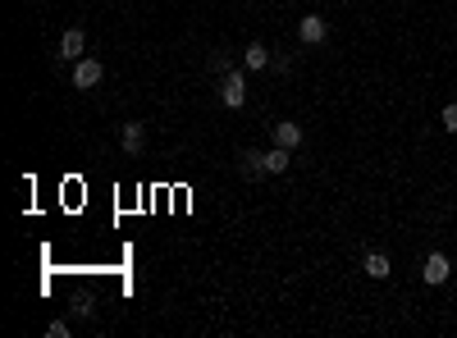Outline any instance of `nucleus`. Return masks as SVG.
<instances>
[{
  "label": "nucleus",
  "instance_id": "2",
  "mask_svg": "<svg viewBox=\"0 0 457 338\" xmlns=\"http://www.w3.org/2000/svg\"><path fill=\"white\" fill-rule=\"evenodd\" d=\"M219 96H224L228 110H242V101H247V83H242V74H224V87H219Z\"/></svg>",
  "mask_w": 457,
  "mask_h": 338
},
{
  "label": "nucleus",
  "instance_id": "1",
  "mask_svg": "<svg viewBox=\"0 0 457 338\" xmlns=\"http://www.w3.org/2000/svg\"><path fill=\"white\" fill-rule=\"evenodd\" d=\"M297 37H302L306 46H320V42H325V37H329V23L320 19V14H306V19L297 23Z\"/></svg>",
  "mask_w": 457,
  "mask_h": 338
},
{
  "label": "nucleus",
  "instance_id": "11",
  "mask_svg": "<svg viewBox=\"0 0 457 338\" xmlns=\"http://www.w3.org/2000/svg\"><path fill=\"white\" fill-rule=\"evenodd\" d=\"M366 274H370V279H389V261H384L380 251H370V256H366Z\"/></svg>",
  "mask_w": 457,
  "mask_h": 338
},
{
  "label": "nucleus",
  "instance_id": "10",
  "mask_svg": "<svg viewBox=\"0 0 457 338\" xmlns=\"http://www.w3.org/2000/svg\"><path fill=\"white\" fill-rule=\"evenodd\" d=\"M247 69H270V51H265L261 42L247 46Z\"/></svg>",
  "mask_w": 457,
  "mask_h": 338
},
{
  "label": "nucleus",
  "instance_id": "5",
  "mask_svg": "<svg viewBox=\"0 0 457 338\" xmlns=\"http://www.w3.org/2000/svg\"><path fill=\"white\" fill-rule=\"evenodd\" d=\"M274 146H302V124H293V119H283V124H274Z\"/></svg>",
  "mask_w": 457,
  "mask_h": 338
},
{
  "label": "nucleus",
  "instance_id": "13",
  "mask_svg": "<svg viewBox=\"0 0 457 338\" xmlns=\"http://www.w3.org/2000/svg\"><path fill=\"white\" fill-rule=\"evenodd\" d=\"M210 69H215V74H233V69H228V55H210Z\"/></svg>",
  "mask_w": 457,
  "mask_h": 338
},
{
  "label": "nucleus",
  "instance_id": "8",
  "mask_svg": "<svg viewBox=\"0 0 457 338\" xmlns=\"http://www.w3.org/2000/svg\"><path fill=\"white\" fill-rule=\"evenodd\" d=\"M238 169H242L247 178L265 174V151H242V155H238Z\"/></svg>",
  "mask_w": 457,
  "mask_h": 338
},
{
  "label": "nucleus",
  "instance_id": "7",
  "mask_svg": "<svg viewBox=\"0 0 457 338\" xmlns=\"http://www.w3.org/2000/svg\"><path fill=\"white\" fill-rule=\"evenodd\" d=\"M142 142H147V133H142V124H124V133H119V146L128 155H138L142 151Z\"/></svg>",
  "mask_w": 457,
  "mask_h": 338
},
{
  "label": "nucleus",
  "instance_id": "12",
  "mask_svg": "<svg viewBox=\"0 0 457 338\" xmlns=\"http://www.w3.org/2000/svg\"><path fill=\"white\" fill-rule=\"evenodd\" d=\"M46 334H51V338H69V320H51V325H46Z\"/></svg>",
  "mask_w": 457,
  "mask_h": 338
},
{
  "label": "nucleus",
  "instance_id": "14",
  "mask_svg": "<svg viewBox=\"0 0 457 338\" xmlns=\"http://www.w3.org/2000/svg\"><path fill=\"white\" fill-rule=\"evenodd\" d=\"M444 128H448V133H457V105H448V110H444Z\"/></svg>",
  "mask_w": 457,
  "mask_h": 338
},
{
  "label": "nucleus",
  "instance_id": "9",
  "mask_svg": "<svg viewBox=\"0 0 457 338\" xmlns=\"http://www.w3.org/2000/svg\"><path fill=\"white\" fill-rule=\"evenodd\" d=\"M288 169V146H270L265 151V174H283Z\"/></svg>",
  "mask_w": 457,
  "mask_h": 338
},
{
  "label": "nucleus",
  "instance_id": "4",
  "mask_svg": "<svg viewBox=\"0 0 457 338\" xmlns=\"http://www.w3.org/2000/svg\"><path fill=\"white\" fill-rule=\"evenodd\" d=\"M101 74H106V69H101V60H78V65H74V87H83V92L97 87Z\"/></svg>",
  "mask_w": 457,
  "mask_h": 338
},
{
  "label": "nucleus",
  "instance_id": "3",
  "mask_svg": "<svg viewBox=\"0 0 457 338\" xmlns=\"http://www.w3.org/2000/svg\"><path fill=\"white\" fill-rule=\"evenodd\" d=\"M83 51H88V33L83 28H69L60 37V60H83Z\"/></svg>",
  "mask_w": 457,
  "mask_h": 338
},
{
  "label": "nucleus",
  "instance_id": "6",
  "mask_svg": "<svg viewBox=\"0 0 457 338\" xmlns=\"http://www.w3.org/2000/svg\"><path fill=\"white\" fill-rule=\"evenodd\" d=\"M421 279H425V284H444V279H448V256H439V251H435V256L425 261Z\"/></svg>",
  "mask_w": 457,
  "mask_h": 338
}]
</instances>
